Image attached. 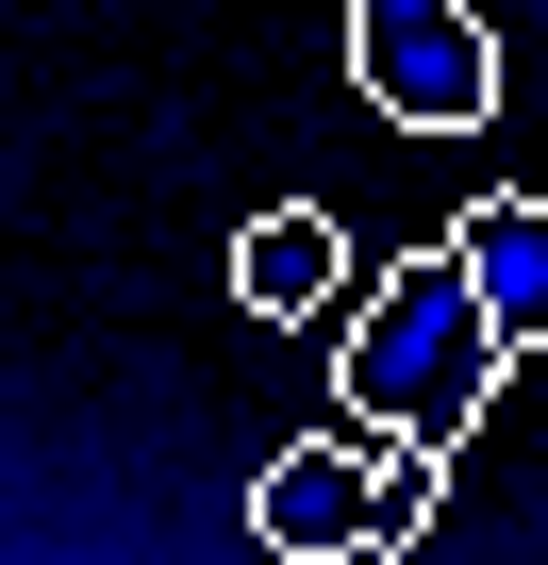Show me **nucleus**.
<instances>
[{
    "label": "nucleus",
    "mask_w": 548,
    "mask_h": 565,
    "mask_svg": "<svg viewBox=\"0 0 548 565\" xmlns=\"http://www.w3.org/2000/svg\"><path fill=\"white\" fill-rule=\"evenodd\" d=\"M515 366H531V350H515V333H482V300L449 282V249H416V266H383L366 300H350V350H333V433H399V449H432V466H449Z\"/></svg>",
    "instance_id": "1"
},
{
    "label": "nucleus",
    "mask_w": 548,
    "mask_h": 565,
    "mask_svg": "<svg viewBox=\"0 0 548 565\" xmlns=\"http://www.w3.org/2000/svg\"><path fill=\"white\" fill-rule=\"evenodd\" d=\"M350 84L399 134H482L498 117V34H482V0H350Z\"/></svg>",
    "instance_id": "2"
},
{
    "label": "nucleus",
    "mask_w": 548,
    "mask_h": 565,
    "mask_svg": "<svg viewBox=\"0 0 548 565\" xmlns=\"http://www.w3.org/2000/svg\"><path fill=\"white\" fill-rule=\"evenodd\" d=\"M249 548L266 565H366V433L266 449L249 466Z\"/></svg>",
    "instance_id": "3"
},
{
    "label": "nucleus",
    "mask_w": 548,
    "mask_h": 565,
    "mask_svg": "<svg viewBox=\"0 0 548 565\" xmlns=\"http://www.w3.org/2000/svg\"><path fill=\"white\" fill-rule=\"evenodd\" d=\"M449 282L482 300V333H548V200H515V183H482L465 200V233H449Z\"/></svg>",
    "instance_id": "4"
},
{
    "label": "nucleus",
    "mask_w": 548,
    "mask_h": 565,
    "mask_svg": "<svg viewBox=\"0 0 548 565\" xmlns=\"http://www.w3.org/2000/svg\"><path fill=\"white\" fill-rule=\"evenodd\" d=\"M333 282H350V249H333L316 200H283V216L233 233V300H249V317H333Z\"/></svg>",
    "instance_id": "5"
},
{
    "label": "nucleus",
    "mask_w": 548,
    "mask_h": 565,
    "mask_svg": "<svg viewBox=\"0 0 548 565\" xmlns=\"http://www.w3.org/2000/svg\"><path fill=\"white\" fill-rule=\"evenodd\" d=\"M432 515H449V466H432V449H399V433H366V565H399Z\"/></svg>",
    "instance_id": "6"
}]
</instances>
